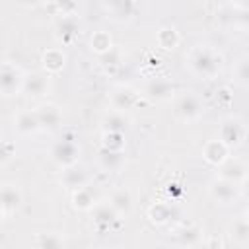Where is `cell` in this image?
Wrapping results in <instances>:
<instances>
[{"label": "cell", "mask_w": 249, "mask_h": 249, "mask_svg": "<svg viewBox=\"0 0 249 249\" xmlns=\"http://www.w3.org/2000/svg\"><path fill=\"white\" fill-rule=\"evenodd\" d=\"M187 62H189V68L193 70V74H196L198 78H204V80L214 78L222 68V56L206 45L195 47L191 51Z\"/></svg>", "instance_id": "obj_1"}, {"label": "cell", "mask_w": 249, "mask_h": 249, "mask_svg": "<svg viewBox=\"0 0 249 249\" xmlns=\"http://www.w3.org/2000/svg\"><path fill=\"white\" fill-rule=\"evenodd\" d=\"M245 138V126L243 121L237 117H228L222 121L220 124V132H218V140L222 144H226L228 148H235L243 142Z\"/></svg>", "instance_id": "obj_2"}, {"label": "cell", "mask_w": 249, "mask_h": 249, "mask_svg": "<svg viewBox=\"0 0 249 249\" xmlns=\"http://www.w3.org/2000/svg\"><path fill=\"white\" fill-rule=\"evenodd\" d=\"M175 113H177V117L181 121H187V123H193V121L200 119V115H202V101H200V97L191 93V91L183 93L177 99V103H175Z\"/></svg>", "instance_id": "obj_3"}, {"label": "cell", "mask_w": 249, "mask_h": 249, "mask_svg": "<svg viewBox=\"0 0 249 249\" xmlns=\"http://www.w3.org/2000/svg\"><path fill=\"white\" fill-rule=\"evenodd\" d=\"M23 84V74L19 68L12 64H0V95L10 97L16 95L21 89Z\"/></svg>", "instance_id": "obj_4"}, {"label": "cell", "mask_w": 249, "mask_h": 249, "mask_svg": "<svg viewBox=\"0 0 249 249\" xmlns=\"http://www.w3.org/2000/svg\"><path fill=\"white\" fill-rule=\"evenodd\" d=\"M218 177L226 179V181H231L235 185L243 183L245 177H247V165L243 160L239 158H226L218 163Z\"/></svg>", "instance_id": "obj_5"}, {"label": "cell", "mask_w": 249, "mask_h": 249, "mask_svg": "<svg viewBox=\"0 0 249 249\" xmlns=\"http://www.w3.org/2000/svg\"><path fill=\"white\" fill-rule=\"evenodd\" d=\"M208 195L220 204H231L239 198V189L235 183L218 177L208 185Z\"/></svg>", "instance_id": "obj_6"}, {"label": "cell", "mask_w": 249, "mask_h": 249, "mask_svg": "<svg viewBox=\"0 0 249 249\" xmlns=\"http://www.w3.org/2000/svg\"><path fill=\"white\" fill-rule=\"evenodd\" d=\"M78 154H80V150H78V146H76V142H74L72 138L58 140V142L53 146V160H54L58 165H64V167L76 163Z\"/></svg>", "instance_id": "obj_7"}, {"label": "cell", "mask_w": 249, "mask_h": 249, "mask_svg": "<svg viewBox=\"0 0 249 249\" xmlns=\"http://www.w3.org/2000/svg\"><path fill=\"white\" fill-rule=\"evenodd\" d=\"M51 88V82H49V74H43V72H31L27 76H23V84H21V89L31 95V97H43Z\"/></svg>", "instance_id": "obj_8"}, {"label": "cell", "mask_w": 249, "mask_h": 249, "mask_svg": "<svg viewBox=\"0 0 249 249\" xmlns=\"http://www.w3.org/2000/svg\"><path fill=\"white\" fill-rule=\"evenodd\" d=\"M21 202H23V195L18 185H14V183L0 185V208L4 212L18 210L21 206Z\"/></svg>", "instance_id": "obj_9"}, {"label": "cell", "mask_w": 249, "mask_h": 249, "mask_svg": "<svg viewBox=\"0 0 249 249\" xmlns=\"http://www.w3.org/2000/svg\"><path fill=\"white\" fill-rule=\"evenodd\" d=\"M37 113V119H39V126L45 128V130H56L62 123V113L56 105H41L39 109H35Z\"/></svg>", "instance_id": "obj_10"}, {"label": "cell", "mask_w": 249, "mask_h": 249, "mask_svg": "<svg viewBox=\"0 0 249 249\" xmlns=\"http://www.w3.org/2000/svg\"><path fill=\"white\" fill-rule=\"evenodd\" d=\"M14 128L19 134H33L37 130H41L39 126V119L35 111H19L14 119Z\"/></svg>", "instance_id": "obj_11"}, {"label": "cell", "mask_w": 249, "mask_h": 249, "mask_svg": "<svg viewBox=\"0 0 249 249\" xmlns=\"http://www.w3.org/2000/svg\"><path fill=\"white\" fill-rule=\"evenodd\" d=\"M60 181H62L64 187L76 191V189L88 185V173H86L82 167H76V163H72V165H66V167H64Z\"/></svg>", "instance_id": "obj_12"}, {"label": "cell", "mask_w": 249, "mask_h": 249, "mask_svg": "<svg viewBox=\"0 0 249 249\" xmlns=\"http://www.w3.org/2000/svg\"><path fill=\"white\" fill-rule=\"evenodd\" d=\"M146 93H148L152 99L167 101V99H171V95H173V84L167 82V80H163V78H154V80L148 82Z\"/></svg>", "instance_id": "obj_13"}, {"label": "cell", "mask_w": 249, "mask_h": 249, "mask_svg": "<svg viewBox=\"0 0 249 249\" xmlns=\"http://www.w3.org/2000/svg\"><path fill=\"white\" fill-rule=\"evenodd\" d=\"M136 101H138V95L128 88H117L111 93V105L117 111H128L136 105Z\"/></svg>", "instance_id": "obj_14"}, {"label": "cell", "mask_w": 249, "mask_h": 249, "mask_svg": "<svg viewBox=\"0 0 249 249\" xmlns=\"http://www.w3.org/2000/svg\"><path fill=\"white\" fill-rule=\"evenodd\" d=\"M130 124V119L126 115V111H117L113 109L111 113H107L103 117V128L105 132H124Z\"/></svg>", "instance_id": "obj_15"}, {"label": "cell", "mask_w": 249, "mask_h": 249, "mask_svg": "<svg viewBox=\"0 0 249 249\" xmlns=\"http://www.w3.org/2000/svg\"><path fill=\"white\" fill-rule=\"evenodd\" d=\"M93 224L101 230V228H111V224L117 222L119 214L115 212V208L107 202V204H93Z\"/></svg>", "instance_id": "obj_16"}, {"label": "cell", "mask_w": 249, "mask_h": 249, "mask_svg": "<svg viewBox=\"0 0 249 249\" xmlns=\"http://www.w3.org/2000/svg\"><path fill=\"white\" fill-rule=\"evenodd\" d=\"M109 204L115 208V212L121 214H128L132 210V195L128 189H115L109 196Z\"/></svg>", "instance_id": "obj_17"}, {"label": "cell", "mask_w": 249, "mask_h": 249, "mask_svg": "<svg viewBox=\"0 0 249 249\" xmlns=\"http://www.w3.org/2000/svg\"><path fill=\"white\" fill-rule=\"evenodd\" d=\"M228 146L226 144H222L220 140H210V142H206L204 144V150H202V156H204V160L206 161H210V163H214V165H218L222 160H226L228 158Z\"/></svg>", "instance_id": "obj_18"}, {"label": "cell", "mask_w": 249, "mask_h": 249, "mask_svg": "<svg viewBox=\"0 0 249 249\" xmlns=\"http://www.w3.org/2000/svg\"><path fill=\"white\" fill-rule=\"evenodd\" d=\"M230 237L233 239V243H237L241 247L249 243V224H247L245 216L233 218V222L230 226Z\"/></svg>", "instance_id": "obj_19"}, {"label": "cell", "mask_w": 249, "mask_h": 249, "mask_svg": "<svg viewBox=\"0 0 249 249\" xmlns=\"http://www.w3.org/2000/svg\"><path fill=\"white\" fill-rule=\"evenodd\" d=\"M99 163H101L103 169L115 171V169H119L124 163V158H123L121 150H111V148H105L103 146L101 152H99Z\"/></svg>", "instance_id": "obj_20"}, {"label": "cell", "mask_w": 249, "mask_h": 249, "mask_svg": "<svg viewBox=\"0 0 249 249\" xmlns=\"http://www.w3.org/2000/svg\"><path fill=\"white\" fill-rule=\"evenodd\" d=\"M93 204H95V195L91 193V189L88 185H84V187H80V189L74 191V195H72V206L76 210H91Z\"/></svg>", "instance_id": "obj_21"}, {"label": "cell", "mask_w": 249, "mask_h": 249, "mask_svg": "<svg viewBox=\"0 0 249 249\" xmlns=\"http://www.w3.org/2000/svg\"><path fill=\"white\" fill-rule=\"evenodd\" d=\"M76 33H78V21H76V18L74 16H62L58 19V23H56V35H58V39H62L64 43H68V41L74 39Z\"/></svg>", "instance_id": "obj_22"}, {"label": "cell", "mask_w": 249, "mask_h": 249, "mask_svg": "<svg viewBox=\"0 0 249 249\" xmlns=\"http://www.w3.org/2000/svg\"><path fill=\"white\" fill-rule=\"evenodd\" d=\"M43 64H45L47 74H54V72L62 70V66H64V54H62V51H58V49H49V51L43 54Z\"/></svg>", "instance_id": "obj_23"}, {"label": "cell", "mask_w": 249, "mask_h": 249, "mask_svg": "<svg viewBox=\"0 0 249 249\" xmlns=\"http://www.w3.org/2000/svg\"><path fill=\"white\" fill-rule=\"evenodd\" d=\"M158 43L161 49H175L179 43V33L173 27H161L158 31Z\"/></svg>", "instance_id": "obj_24"}, {"label": "cell", "mask_w": 249, "mask_h": 249, "mask_svg": "<svg viewBox=\"0 0 249 249\" xmlns=\"http://www.w3.org/2000/svg\"><path fill=\"white\" fill-rule=\"evenodd\" d=\"M91 51H95L97 54H105L111 51V37L105 31H95L91 37Z\"/></svg>", "instance_id": "obj_25"}, {"label": "cell", "mask_w": 249, "mask_h": 249, "mask_svg": "<svg viewBox=\"0 0 249 249\" xmlns=\"http://www.w3.org/2000/svg\"><path fill=\"white\" fill-rule=\"evenodd\" d=\"M179 241L183 245H198L200 243V230L196 226L193 228H185L181 233H179Z\"/></svg>", "instance_id": "obj_26"}, {"label": "cell", "mask_w": 249, "mask_h": 249, "mask_svg": "<svg viewBox=\"0 0 249 249\" xmlns=\"http://www.w3.org/2000/svg\"><path fill=\"white\" fill-rule=\"evenodd\" d=\"M233 74H235L237 84H239L241 88H245V86H247V78H249V62H247V58H241V60L235 64Z\"/></svg>", "instance_id": "obj_27"}, {"label": "cell", "mask_w": 249, "mask_h": 249, "mask_svg": "<svg viewBox=\"0 0 249 249\" xmlns=\"http://www.w3.org/2000/svg\"><path fill=\"white\" fill-rule=\"evenodd\" d=\"M60 16H76L78 10V0H54Z\"/></svg>", "instance_id": "obj_28"}, {"label": "cell", "mask_w": 249, "mask_h": 249, "mask_svg": "<svg viewBox=\"0 0 249 249\" xmlns=\"http://www.w3.org/2000/svg\"><path fill=\"white\" fill-rule=\"evenodd\" d=\"M39 245H43V247H60V245H64V239L56 233H41L39 235Z\"/></svg>", "instance_id": "obj_29"}, {"label": "cell", "mask_w": 249, "mask_h": 249, "mask_svg": "<svg viewBox=\"0 0 249 249\" xmlns=\"http://www.w3.org/2000/svg\"><path fill=\"white\" fill-rule=\"evenodd\" d=\"M14 154H16L14 144L8 142V140H0V165L8 163V161L14 158Z\"/></svg>", "instance_id": "obj_30"}, {"label": "cell", "mask_w": 249, "mask_h": 249, "mask_svg": "<svg viewBox=\"0 0 249 249\" xmlns=\"http://www.w3.org/2000/svg\"><path fill=\"white\" fill-rule=\"evenodd\" d=\"M19 4H23V6H37L41 0H18Z\"/></svg>", "instance_id": "obj_31"}, {"label": "cell", "mask_w": 249, "mask_h": 249, "mask_svg": "<svg viewBox=\"0 0 249 249\" xmlns=\"http://www.w3.org/2000/svg\"><path fill=\"white\" fill-rule=\"evenodd\" d=\"M2 214H4V210H2V208H0V220H2Z\"/></svg>", "instance_id": "obj_32"}]
</instances>
